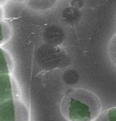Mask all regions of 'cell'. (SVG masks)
<instances>
[{
  "instance_id": "obj_2",
  "label": "cell",
  "mask_w": 116,
  "mask_h": 121,
  "mask_svg": "<svg viewBox=\"0 0 116 121\" xmlns=\"http://www.w3.org/2000/svg\"><path fill=\"white\" fill-rule=\"evenodd\" d=\"M107 53L110 60L116 67V33L111 38L107 45Z\"/></svg>"
},
{
  "instance_id": "obj_3",
  "label": "cell",
  "mask_w": 116,
  "mask_h": 121,
  "mask_svg": "<svg viewBox=\"0 0 116 121\" xmlns=\"http://www.w3.org/2000/svg\"><path fill=\"white\" fill-rule=\"evenodd\" d=\"M95 121H116V107L103 111Z\"/></svg>"
},
{
  "instance_id": "obj_1",
  "label": "cell",
  "mask_w": 116,
  "mask_h": 121,
  "mask_svg": "<svg viewBox=\"0 0 116 121\" xmlns=\"http://www.w3.org/2000/svg\"><path fill=\"white\" fill-rule=\"evenodd\" d=\"M60 109L67 121H95L103 112L98 95L82 88L69 90L61 99Z\"/></svg>"
}]
</instances>
